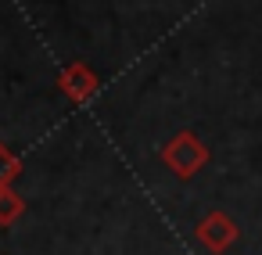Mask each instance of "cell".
<instances>
[{
    "mask_svg": "<svg viewBox=\"0 0 262 255\" xmlns=\"http://www.w3.org/2000/svg\"><path fill=\"white\" fill-rule=\"evenodd\" d=\"M198 241H201L208 251H226V248L237 241V223H233L226 212H208V216L198 223Z\"/></svg>",
    "mask_w": 262,
    "mask_h": 255,
    "instance_id": "3",
    "label": "cell"
},
{
    "mask_svg": "<svg viewBox=\"0 0 262 255\" xmlns=\"http://www.w3.org/2000/svg\"><path fill=\"white\" fill-rule=\"evenodd\" d=\"M22 173V162L15 158V151L0 140V187H11V180Z\"/></svg>",
    "mask_w": 262,
    "mask_h": 255,
    "instance_id": "5",
    "label": "cell"
},
{
    "mask_svg": "<svg viewBox=\"0 0 262 255\" xmlns=\"http://www.w3.org/2000/svg\"><path fill=\"white\" fill-rule=\"evenodd\" d=\"M22 212H26V201L11 187H0V226H11Z\"/></svg>",
    "mask_w": 262,
    "mask_h": 255,
    "instance_id": "4",
    "label": "cell"
},
{
    "mask_svg": "<svg viewBox=\"0 0 262 255\" xmlns=\"http://www.w3.org/2000/svg\"><path fill=\"white\" fill-rule=\"evenodd\" d=\"M208 144L194 133V130H180L165 147H162V162L180 176V180H190L194 173H201L208 165Z\"/></svg>",
    "mask_w": 262,
    "mask_h": 255,
    "instance_id": "1",
    "label": "cell"
},
{
    "mask_svg": "<svg viewBox=\"0 0 262 255\" xmlns=\"http://www.w3.org/2000/svg\"><path fill=\"white\" fill-rule=\"evenodd\" d=\"M58 87H61V94H65L72 104H86V101L97 97L101 79H97V72H94L86 61H72V65H65V69L58 72Z\"/></svg>",
    "mask_w": 262,
    "mask_h": 255,
    "instance_id": "2",
    "label": "cell"
}]
</instances>
